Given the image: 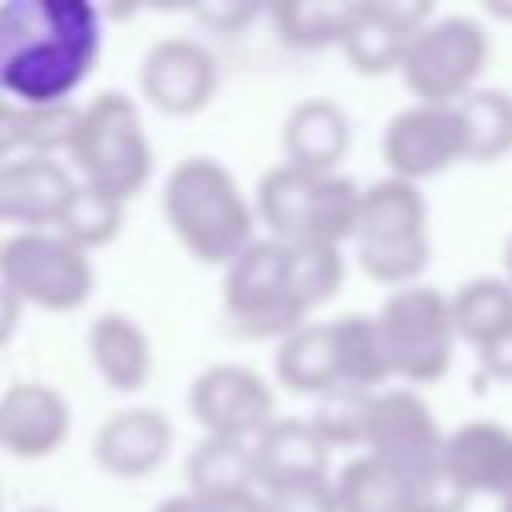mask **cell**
Here are the masks:
<instances>
[{
    "label": "cell",
    "instance_id": "7",
    "mask_svg": "<svg viewBox=\"0 0 512 512\" xmlns=\"http://www.w3.org/2000/svg\"><path fill=\"white\" fill-rule=\"evenodd\" d=\"M488 64V32L472 16H428L404 56L400 76L416 104H440L456 108L468 92H476V80Z\"/></svg>",
    "mask_w": 512,
    "mask_h": 512
},
{
    "label": "cell",
    "instance_id": "31",
    "mask_svg": "<svg viewBox=\"0 0 512 512\" xmlns=\"http://www.w3.org/2000/svg\"><path fill=\"white\" fill-rule=\"evenodd\" d=\"M264 512H340L332 476H304L264 488Z\"/></svg>",
    "mask_w": 512,
    "mask_h": 512
},
{
    "label": "cell",
    "instance_id": "11",
    "mask_svg": "<svg viewBox=\"0 0 512 512\" xmlns=\"http://www.w3.org/2000/svg\"><path fill=\"white\" fill-rule=\"evenodd\" d=\"M188 412L204 436L256 440L276 420L272 384L248 364H212L188 388Z\"/></svg>",
    "mask_w": 512,
    "mask_h": 512
},
{
    "label": "cell",
    "instance_id": "10",
    "mask_svg": "<svg viewBox=\"0 0 512 512\" xmlns=\"http://www.w3.org/2000/svg\"><path fill=\"white\" fill-rule=\"evenodd\" d=\"M340 512H464V496L440 472H412L384 456H356L332 480Z\"/></svg>",
    "mask_w": 512,
    "mask_h": 512
},
{
    "label": "cell",
    "instance_id": "37",
    "mask_svg": "<svg viewBox=\"0 0 512 512\" xmlns=\"http://www.w3.org/2000/svg\"><path fill=\"white\" fill-rule=\"evenodd\" d=\"M24 512H56V508H44V504H36V508H24Z\"/></svg>",
    "mask_w": 512,
    "mask_h": 512
},
{
    "label": "cell",
    "instance_id": "15",
    "mask_svg": "<svg viewBox=\"0 0 512 512\" xmlns=\"http://www.w3.org/2000/svg\"><path fill=\"white\" fill-rule=\"evenodd\" d=\"M72 432V408L60 388L20 380L0 392V448L16 460H44L60 452Z\"/></svg>",
    "mask_w": 512,
    "mask_h": 512
},
{
    "label": "cell",
    "instance_id": "36",
    "mask_svg": "<svg viewBox=\"0 0 512 512\" xmlns=\"http://www.w3.org/2000/svg\"><path fill=\"white\" fill-rule=\"evenodd\" d=\"M504 280L512 284V236H508V244H504Z\"/></svg>",
    "mask_w": 512,
    "mask_h": 512
},
{
    "label": "cell",
    "instance_id": "29",
    "mask_svg": "<svg viewBox=\"0 0 512 512\" xmlns=\"http://www.w3.org/2000/svg\"><path fill=\"white\" fill-rule=\"evenodd\" d=\"M120 224H124V204L76 180V188H72V196H68L52 232H60L68 244L92 252V248H104L108 240H116Z\"/></svg>",
    "mask_w": 512,
    "mask_h": 512
},
{
    "label": "cell",
    "instance_id": "30",
    "mask_svg": "<svg viewBox=\"0 0 512 512\" xmlns=\"http://www.w3.org/2000/svg\"><path fill=\"white\" fill-rule=\"evenodd\" d=\"M368 396L372 392H328L316 400L308 424L312 432L324 440V448H352V444H364V420H368Z\"/></svg>",
    "mask_w": 512,
    "mask_h": 512
},
{
    "label": "cell",
    "instance_id": "21",
    "mask_svg": "<svg viewBox=\"0 0 512 512\" xmlns=\"http://www.w3.org/2000/svg\"><path fill=\"white\" fill-rule=\"evenodd\" d=\"M88 356L112 392H136L152 376V340L128 312H100L88 324Z\"/></svg>",
    "mask_w": 512,
    "mask_h": 512
},
{
    "label": "cell",
    "instance_id": "20",
    "mask_svg": "<svg viewBox=\"0 0 512 512\" xmlns=\"http://www.w3.org/2000/svg\"><path fill=\"white\" fill-rule=\"evenodd\" d=\"M352 148V124L348 112L336 100L312 96L300 100L284 120V164L300 172H336L340 160Z\"/></svg>",
    "mask_w": 512,
    "mask_h": 512
},
{
    "label": "cell",
    "instance_id": "19",
    "mask_svg": "<svg viewBox=\"0 0 512 512\" xmlns=\"http://www.w3.org/2000/svg\"><path fill=\"white\" fill-rule=\"evenodd\" d=\"M172 420L160 412V408H144V404H132V408H120L112 412L96 436H92V456L96 464L108 472V476H120V480H140V476H152L168 452H172Z\"/></svg>",
    "mask_w": 512,
    "mask_h": 512
},
{
    "label": "cell",
    "instance_id": "16",
    "mask_svg": "<svg viewBox=\"0 0 512 512\" xmlns=\"http://www.w3.org/2000/svg\"><path fill=\"white\" fill-rule=\"evenodd\" d=\"M76 176L56 156H8L0 160V224H16V232L56 228Z\"/></svg>",
    "mask_w": 512,
    "mask_h": 512
},
{
    "label": "cell",
    "instance_id": "5",
    "mask_svg": "<svg viewBox=\"0 0 512 512\" xmlns=\"http://www.w3.org/2000/svg\"><path fill=\"white\" fill-rule=\"evenodd\" d=\"M64 156L76 164L80 184H88L120 204H128L136 192H144V184L152 180V168H156L140 108L124 92H100L80 108Z\"/></svg>",
    "mask_w": 512,
    "mask_h": 512
},
{
    "label": "cell",
    "instance_id": "24",
    "mask_svg": "<svg viewBox=\"0 0 512 512\" xmlns=\"http://www.w3.org/2000/svg\"><path fill=\"white\" fill-rule=\"evenodd\" d=\"M276 380L296 392V396H328L340 392L336 376V352H332V332L324 324H304L292 336L276 344Z\"/></svg>",
    "mask_w": 512,
    "mask_h": 512
},
{
    "label": "cell",
    "instance_id": "1",
    "mask_svg": "<svg viewBox=\"0 0 512 512\" xmlns=\"http://www.w3.org/2000/svg\"><path fill=\"white\" fill-rule=\"evenodd\" d=\"M104 52V16L92 0L0 4V100L12 108H64Z\"/></svg>",
    "mask_w": 512,
    "mask_h": 512
},
{
    "label": "cell",
    "instance_id": "23",
    "mask_svg": "<svg viewBox=\"0 0 512 512\" xmlns=\"http://www.w3.org/2000/svg\"><path fill=\"white\" fill-rule=\"evenodd\" d=\"M328 332H332L340 388H348V392H380L392 380V364H388L376 316L348 312V316L328 320Z\"/></svg>",
    "mask_w": 512,
    "mask_h": 512
},
{
    "label": "cell",
    "instance_id": "34",
    "mask_svg": "<svg viewBox=\"0 0 512 512\" xmlns=\"http://www.w3.org/2000/svg\"><path fill=\"white\" fill-rule=\"evenodd\" d=\"M20 316H24V304L0 284V348L20 332Z\"/></svg>",
    "mask_w": 512,
    "mask_h": 512
},
{
    "label": "cell",
    "instance_id": "9",
    "mask_svg": "<svg viewBox=\"0 0 512 512\" xmlns=\"http://www.w3.org/2000/svg\"><path fill=\"white\" fill-rule=\"evenodd\" d=\"M376 328L384 336L392 376H400L408 384H436L452 368L456 328H452L444 292H436L428 284L396 288L380 304Z\"/></svg>",
    "mask_w": 512,
    "mask_h": 512
},
{
    "label": "cell",
    "instance_id": "32",
    "mask_svg": "<svg viewBox=\"0 0 512 512\" xmlns=\"http://www.w3.org/2000/svg\"><path fill=\"white\" fill-rule=\"evenodd\" d=\"M476 372L480 380H492V384H512V332L476 348Z\"/></svg>",
    "mask_w": 512,
    "mask_h": 512
},
{
    "label": "cell",
    "instance_id": "4",
    "mask_svg": "<svg viewBox=\"0 0 512 512\" xmlns=\"http://www.w3.org/2000/svg\"><path fill=\"white\" fill-rule=\"evenodd\" d=\"M360 184L340 172H300L292 164H276L260 176L252 212L260 224H268L272 240L284 244H316V248H340L352 240L356 216H360Z\"/></svg>",
    "mask_w": 512,
    "mask_h": 512
},
{
    "label": "cell",
    "instance_id": "38",
    "mask_svg": "<svg viewBox=\"0 0 512 512\" xmlns=\"http://www.w3.org/2000/svg\"><path fill=\"white\" fill-rule=\"evenodd\" d=\"M500 512H512V496H508V500H500Z\"/></svg>",
    "mask_w": 512,
    "mask_h": 512
},
{
    "label": "cell",
    "instance_id": "35",
    "mask_svg": "<svg viewBox=\"0 0 512 512\" xmlns=\"http://www.w3.org/2000/svg\"><path fill=\"white\" fill-rule=\"evenodd\" d=\"M156 512H208V504H204L200 496H192V492H180V496L160 500V504H156Z\"/></svg>",
    "mask_w": 512,
    "mask_h": 512
},
{
    "label": "cell",
    "instance_id": "6",
    "mask_svg": "<svg viewBox=\"0 0 512 512\" xmlns=\"http://www.w3.org/2000/svg\"><path fill=\"white\" fill-rule=\"evenodd\" d=\"M356 264L376 284L408 288L420 284L432 260L428 236V200L420 184L384 176L360 192V216L352 228Z\"/></svg>",
    "mask_w": 512,
    "mask_h": 512
},
{
    "label": "cell",
    "instance_id": "14",
    "mask_svg": "<svg viewBox=\"0 0 512 512\" xmlns=\"http://www.w3.org/2000/svg\"><path fill=\"white\" fill-rule=\"evenodd\" d=\"M380 152H384L388 172L396 180H408V184H420V180L448 172L452 164L464 160V136H460L456 108H440V104L400 108L384 124Z\"/></svg>",
    "mask_w": 512,
    "mask_h": 512
},
{
    "label": "cell",
    "instance_id": "3",
    "mask_svg": "<svg viewBox=\"0 0 512 512\" xmlns=\"http://www.w3.org/2000/svg\"><path fill=\"white\" fill-rule=\"evenodd\" d=\"M164 220L172 236L184 244V252L200 264L228 268L256 236V212L244 196L240 180L228 172V164L212 156H188L180 160L160 192Z\"/></svg>",
    "mask_w": 512,
    "mask_h": 512
},
{
    "label": "cell",
    "instance_id": "17",
    "mask_svg": "<svg viewBox=\"0 0 512 512\" xmlns=\"http://www.w3.org/2000/svg\"><path fill=\"white\" fill-rule=\"evenodd\" d=\"M432 16L428 4L408 0H368L348 8V24L340 36V52L360 76H384L400 68V56L412 32Z\"/></svg>",
    "mask_w": 512,
    "mask_h": 512
},
{
    "label": "cell",
    "instance_id": "12",
    "mask_svg": "<svg viewBox=\"0 0 512 512\" xmlns=\"http://www.w3.org/2000/svg\"><path fill=\"white\" fill-rule=\"evenodd\" d=\"M364 452L396 460L412 472H440L444 432L416 388H380L368 396Z\"/></svg>",
    "mask_w": 512,
    "mask_h": 512
},
{
    "label": "cell",
    "instance_id": "28",
    "mask_svg": "<svg viewBox=\"0 0 512 512\" xmlns=\"http://www.w3.org/2000/svg\"><path fill=\"white\" fill-rule=\"evenodd\" d=\"M348 8L352 4H332V0H284L272 8V24L276 36L296 48V52H324V48H340L344 24H348Z\"/></svg>",
    "mask_w": 512,
    "mask_h": 512
},
{
    "label": "cell",
    "instance_id": "26",
    "mask_svg": "<svg viewBox=\"0 0 512 512\" xmlns=\"http://www.w3.org/2000/svg\"><path fill=\"white\" fill-rule=\"evenodd\" d=\"M184 476H188V492L200 500L248 492L260 484L252 444L248 440H220V436H200V444L188 452Z\"/></svg>",
    "mask_w": 512,
    "mask_h": 512
},
{
    "label": "cell",
    "instance_id": "8",
    "mask_svg": "<svg viewBox=\"0 0 512 512\" xmlns=\"http://www.w3.org/2000/svg\"><path fill=\"white\" fill-rule=\"evenodd\" d=\"M0 284L32 308L76 312L96 288L92 256L60 232H12L0 240Z\"/></svg>",
    "mask_w": 512,
    "mask_h": 512
},
{
    "label": "cell",
    "instance_id": "2",
    "mask_svg": "<svg viewBox=\"0 0 512 512\" xmlns=\"http://www.w3.org/2000/svg\"><path fill=\"white\" fill-rule=\"evenodd\" d=\"M344 284V252L252 240L224 268V316L244 340H284Z\"/></svg>",
    "mask_w": 512,
    "mask_h": 512
},
{
    "label": "cell",
    "instance_id": "25",
    "mask_svg": "<svg viewBox=\"0 0 512 512\" xmlns=\"http://www.w3.org/2000/svg\"><path fill=\"white\" fill-rule=\"evenodd\" d=\"M456 340L484 348L512 332V284L504 276H472L448 296Z\"/></svg>",
    "mask_w": 512,
    "mask_h": 512
},
{
    "label": "cell",
    "instance_id": "13",
    "mask_svg": "<svg viewBox=\"0 0 512 512\" xmlns=\"http://www.w3.org/2000/svg\"><path fill=\"white\" fill-rule=\"evenodd\" d=\"M140 96L164 116H196L220 88V68L208 44L192 36H164L140 60Z\"/></svg>",
    "mask_w": 512,
    "mask_h": 512
},
{
    "label": "cell",
    "instance_id": "18",
    "mask_svg": "<svg viewBox=\"0 0 512 512\" xmlns=\"http://www.w3.org/2000/svg\"><path fill=\"white\" fill-rule=\"evenodd\" d=\"M444 476L468 496H512V428L496 420H468L444 436Z\"/></svg>",
    "mask_w": 512,
    "mask_h": 512
},
{
    "label": "cell",
    "instance_id": "27",
    "mask_svg": "<svg viewBox=\"0 0 512 512\" xmlns=\"http://www.w3.org/2000/svg\"><path fill=\"white\" fill-rule=\"evenodd\" d=\"M456 116L468 164H492L512 152V92L476 88L456 104Z\"/></svg>",
    "mask_w": 512,
    "mask_h": 512
},
{
    "label": "cell",
    "instance_id": "22",
    "mask_svg": "<svg viewBox=\"0 0 512 512\" xmlns=\"http://www.w3.org/2000/svg\"><path fill=\"white\" fill-rule=\"evenodd\" d=\"M252 456H256V476L260 484H284V480H304V476H328V448L324 440L312 432L308 420L296 416H276L256 440H252Z\"/></svg>",
    "mask_w": 512,
    "mask_h": 512
},
{
    "label": "cell",
    "instance_id": "33",
    "mask_svg": "<svg viewBox=\"0 0 512 512\" xmlns=\"http://www.w3.org/2000/svg\"><path fill=\"white\" fill-rule=\"evenodd\" d=\"M204 504H208V512H264V496L256 488L232 492V496H212Z\"/></svg>",
    "mask_w": 512,
    "mask_h": 512
}]
</instances>
